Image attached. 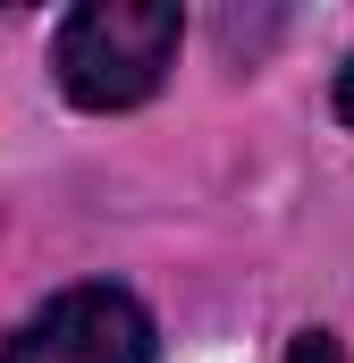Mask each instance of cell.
Returning a JSON list of instances; mask_svg holds the SVG:
<instances>
[{
  "label": "cell",
  "instance_id": "obj_1",
  "mask_svg": "<svg viewBox=\"0 0 354 363\" xmlns=\"http://www.w3.org/2000/svg\"><path fill=\"white\" fill-rule=\"evenodd\" d=\"M177 43H185V17L169 0H85L59 17L51 68L76 110H135L177 68Z\"/></svg>",
  "mask_w": 354,
  "mask_h": 363
},
{
  "label": "cell",
  "instance_id": "obj_2",
  "mask_svg": "<svg viewBox=\"0 0 354 363\" xmlns=\"http://www.w3.org/2000/svg\"><path fill=\"white\" fill-rule=\"evenodd\" d=\"M152 313L110 287V279H85V287H59L42 313H25L8 338H0V363H152Z\"/></svg>",
  "mask_w": 354,
  "mask_h": 363
},
{
  "label": "cell",
  "instance_id": "obj_3",
  "mask_svg": "<svg viewBox=\"0 0 354 363\" xmlns=\"http://www.w3.org/2000/svg\"><path fill=\"white\" fill-rule=\"evenodd\" d=\"M287 363H346V347H338L329 330H304V338L287 347Z\"/></svg>",
  "mask_w": 354,
  "mask_h": 363
},
{
  "label": "cell",
  "instance_id": "obj_4",
  "mask_svg": "<svg viewBox=\"0 0 354 363\" xmlns=\"http://www.w3.org/2000/svg\"><path fill=\"white\" fill-rule=\"evenodd\" d=\"M338 118H346V127H354V60H346V68H338Z\"/></svg>",
  "mask_w": 354,
  "mask_h": 363
}]
</instances>
